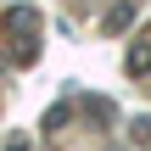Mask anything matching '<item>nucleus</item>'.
<instances>
[{"label":"nucleus","mask_w":151,"mask_h":151,"mask_svg":"<svg viewBox=\"0 0 151 151\" xmlns=\"http://www.w3.org/2000/svg\"><path fill=\"white\" fill-rule=\"evenodd\" d=\"M129 17H134V6H118V11H112V17H106V28H112V34H118V28H123V22H129Z\"/></svg>","instance_id":"obj_1"}]
</instances>
